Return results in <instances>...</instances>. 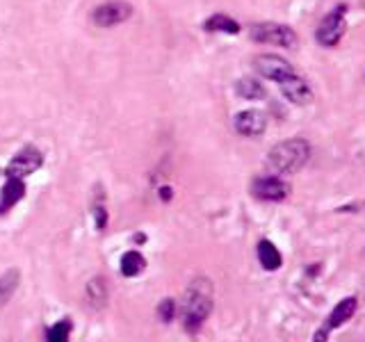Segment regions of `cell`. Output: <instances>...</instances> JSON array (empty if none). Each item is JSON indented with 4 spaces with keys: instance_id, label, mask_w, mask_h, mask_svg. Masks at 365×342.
Here are the masks:
<instances>
[{
    "instance_id": "52a82bcc",
    "label": "cell",
    "mask_w": 365,
    "mask_h": 342,
    "mask_svg": "<svg viewBox=\"0 0 365 342\" xmlns=\"http://www.w3.org/2000/svg\"><path fill=\"white\" fill-rule=\"evenodd\" d=\"M133 14V7L125 3V0H108V3L98 5L94 11H91V21L98 28H112L119 26V23H125Z\"/></svg>"
},
{
    "instance_id": "e0dca14e",
    "label": "cell",
    "mask_w": 365,
    "mask_h": 342,
    "mask_svg": "<svg viewBox=\"0 0 365 342\" xmlns=\"http://www.w3.org/2000/svg\"><path fill=\"white\" fill-rule=\"evenodd\" d=\"M205 32H226V34H237L240 32V23L231 19L228 14H212L210 19H205L203 23Z\"/></svg>"
},
{
    "instance_id": "44dd1931",
    "label": "cell",
    "mask_w": 365,
    "mask_h": 342,
    "mask_svg": "<svg viewBox=\"0 0 365 342\" xmlns=\"http://www.w3.org/2000/svg\"><path fill=\"white\" fill-rule=\"evenodd\" d=\"M91 214H94L96 231H103V228L108 226V208H106V199H103V197L94 199V205H91Z\"/></svg>"
},
{
    "instance_id": "4fadbf2b",
    "label": "cell",
    "mask_w": 365,
    "mask_h": 342,
    "mask_svg": "<svg viewBox=\"0 0 365 342\" xmlns=\"http://www.w3.org/2000/svg\"><path fill=\"white\" fill-rule=\"evenodd\" d=\"M85 299L89 304V308L94 311H103L110 301V285L103 276H94L87 285H85Z\"/></svg>"
},
{
    "instance_id": "ffe728a7",
    "label": "cell",
    "mask_w": 365,
    "mask_h": 342,
    "mask_svg": "<svg viewBox=\"0 0 365 342\" xmlns=\"http://www.w3.org/2000/svg\"><path fill=\"white\" fill-rule=\"evenodd\" d=\"M176 317H178V304H176V299L167 296V299H163V301L158 304V319L163 324H171Z\"/></svg>"
},
{
    "instance_id": "2e32d148",
    "label": "cell",
    "mask_w": 365,
    "mask_h": 342,
    "mask_svg": "<svg viewBox=\"0 0 365 342\" xmlns=\"http://www.w3.org/2000/svg\"><path fill=\"white\" fill-rule=\"evenodd\" d=\"M119 269L125 279H135L146 269V258L140 254V251H125V254L121 256Z\"/></svg>"
},
{
    "instance_id": "3957f363",
    "label": "cell",
    "mask_w": 365,
    "mask_h": 342,
    "mask_svg": "<svg viewBox=\"0 0 365 342\" xmlns=\"http://www.w3.org/2000/svg\"><path fill=\"white\" fill-rule=\"evenodd\" d=\"M345 32H347V5H338L319 21V26L315 30V39L324 48H334L345 37Z\"/></svg>"
},
{
    "instance_id": "5bb4252c",
    "label": "cell",
    "mask_w": 365,
    "mask_h": 342,
    "mask_svg": "<svg viewBox=\"0 0 365 342\" xmlns=\"http://www.w3.org/2000/svg\"><path fill=\"white\" fill-rule=\"evenodd\" d=\"M256 256H258V262L260 267L265 271H277L283 267V256L279 247L269 242V239H260V242L256 244Z\"/></svg>"
},
{
    "instance_id": "5b68a950",
    "label": "cell",
    "mask_w": 365,
    "mask_h": 342,
    "mask_svg": "<svg viewBox=\"0 0 365 342\" xmlns=\"http://www.w3.org/2000/svg\"><path fill=\"white\" fill-rule=\"evenodd\" d=\"M249 192H251V197L262 201V203H281L290 197L292 190L281 176L269 174V176H260V178L251 180Z\"/></svg>"
},
{
    "instance_id": "7a4b0ae2",
    "label": "cell",
    "mask_w": 365,
    "mask_h": 342,
    "mask_svg": "<svg viewBox=\"0 0 365 342\" xmlns=\"http://www.w3.org/2000/svg\"><path fill=\"white\" fill-rule=\"evenodd\" d=\"M311 160V144L302 137L283 140L267 153V167L274 176H288L302 171Z\"/></svg>"
},
{
    "instance_id": "d6986e66",
    "label": "cell",
    "mask_w": 365,
    "mask_h": 342,
    "mask_svg": "<svg viewBox=\"0 0 365 342\" xmlns=\"http://www.w3.org/2000/svg\"><path fill=\"white\" fill-rule=\"evenodd\" d=\"M71 319H60V322L46 328V342H71Z\"/></svg>"
},
{
    "instance_id": "ac0fdd59",
    "label": "cell",
    "mask_w": 365,
    "mask_h": 342,
    "mask_svg": "<svg viewBox=\"0 0 365 342\" xmlns=\"http://www.w3.org/2000/svg\"><path fill=\"white\" fill-rule=\"evenodd\" d=\"M235 91H237V96H242L247 100H260V98H265V87H262L256 78H242V80H237Z\"/></svg>"
},
{
    "instance_id": "cb8c5ba5",
    "label": "cell",
    "mask_w": 365,
    "mask_h": 342,
    "mask_svg": "<svg viewBox=\"0 0 365 342\" xmlns=\"http://www.w3.org/2000/svg\"><path fill=\"white\" fill-rule=\"evenodd\" d=\"M135 242H137V244H144V242H146V235H144V233H137V235H135Z\"/></svg>"
},
{
    "instance_id": "ba28073f",
    "label": "cell",
    "mask_w": 365,
    "mask_h": 342,
    "mask_svg": "<svg viewBox=\"0 0 365 342\" xmlns=\"http://www.w3.org/2000/svg\"><path fill=\"white\" fill-rule=\"evenodd\" d=\"M254 66H256V71L262 78H267V80H272V83H277V85L283 83V80L297 76L294 66L288 60H283L281 55H260V57H256Z\"/></svg>"
},
{
    "instance_id": "30bf717a",
    "label": "cell",
    "mask_w": 365,
    "mask_h": 342,
    "mask_svg": "<svg viewBox=\"0 0 365 342\" xmlns=\"http://www.w3.org/2000/svg\"><path fill=\"white\" fill-rule=\"evenodd\" d=\"M279 87H281V94L290 103H294V105L306 108L313 103V89L299 73L288 78V80H283V83H279Z\"/></svg>"
},
{
    "instance_id": "8fae6325",
    "label": "cell",
    "mask_w": 365,
    "mask_h": 342,
    "mask_svg": "<svg viewBox=\"0 0 365 342\" xmlns=\"http://www.w3.org/2000/svg\"><path fill=\"white\" fill-rule=\"evenodd\" d=\"M356 311H359V299H356V296H345V299H340L334 308H331V313L327 315L322 326L329 328V331H336L342 324H347L349 319L356 315Z\"/></svg>"
},
{
    "instance_id": "7c38bea8",
    "label": "cell",
    "mask_w": 365,
    "mask_h": 342,
    "mask_svg": "<svg viewBox=\"0 0 365 342\" xmlns=\"http://www.w3.org/2000/svg\"><path fill=\"white\" fill-rule=\"evenodd\" d=\"M26 197V182L23 178H7L3 190H0V217H5L14 205Z\"/></svg>"
},
{
    "instance_id": "6da1fadb",
    "label": "cell",
    "mask_w": 365,
    "mask_h": 342,
    "mask_svg": "<svg viewBox=\"0 0 365 342\" xmlns=\"http://www.w3.org/2000/svg\"><path fill=\"white\" fill-rule=\"evenodd\" d=\"M215 308V285L208 276H197L192 279L190 285L185 288L180 306H178V319L182 328L190 336H197L201 326L205 324V319L210 317Z\"/></svg>"
},
{
    "instance_id": "277c9868",
    "label": "cell",
    "mask_w": 365,
    "mask_h": 342,
    "mask_svg": "<svg viewBox=\"0 0 365 342\" xmlns=\"http://www.w3.org/2000/svg\"><path fill=\"white\" fill-rule=\"evenodd\" d=\"M249 37L258 43L279 46V48H294L297 46V32L283 23H254V26H249Z\"/></svg>"
},
{
    "instance_id": "7402d4cb",
    "label": "cell",
    "mask_w": 365,
    "mask_h": 342,
    "mask_svg": "<svg viewBox=\"0 0 365 342\" xmlns=\"http://www.w3.org/2000/svg\"><path fill=\"white\" fill-rule=\"evenodd\" d=\"M158 197L163 203H171V199H174V190H171L169 185H160L158 187Z\"/></svg>"
},
{
    "instance_id": "9a60e30c",
    "label": "cell",
    "mask_w": 365,
    "mask_h": 342,
    "mask_svg": "<svg viewBox=\"0 0 365 342\" xmlns=\"http://www.w3.org/2000/svg\"><path fill=\"white\" fill-rule=\"evenodd\" d=\"M19 283H21V271L14 269H7L3 276H0V311L11 301V296L16 294L19 290Z\"/></svg>"
},
{
    "instance_id": "8992f818",
    "label": "cell",
    "mask_w": 365,
    "mask_h": 342,
    "mask_svg": "<svg viewBox=\"0 0 365 342\" xmlns=\"http://www.w3.org/2000/svg\"><path fill=\"white\" fill-rule=\"evenodd\" d=\"M43 165V155L37 146H23L21 151L9 160L5 167V176L7 178H26L30 174H34L39 167Z\"/></svg>"
},
{
    "instance_id": "603a6c76",
    "label": "cell",
    "mask_w": 365,
    "mask_h": 342,
    "mask_svg": "<svg viewBox=\"0 0 365 342\" xmlns=\"http://www.w3.org/2000/svg\"><path fill=\"white\" fill-rule=\"evenodd\" d=\"M329 336H331V331L324 328V326H319L315 333H313V340L311 342H329Z\"/></svg>"
},
{
    "instance_id": "9c48e42d",
    "label": "cell",
    "mask_w": 365,
    "mask_h": 342,
    "mask_svg": "<svg viewBox=\"0 0 365 342\" xmlns=\"http://www.w3.org/2000/svg\"><path fill=\"white\" fill-rule=\"evenodd\" d=\"M233 125H235L237 135L258 137L267 128V117H265V112H260V110H245V112L235 114Z\"/></svg>"
}]
</instances>
